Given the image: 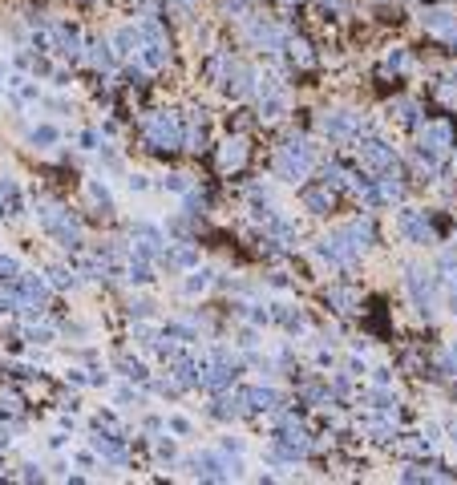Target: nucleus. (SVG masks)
<instances>
[{"label":"nucleus","mask_w":457,"mask_h":485,"mask_svg":"<svg viewBox=\"0 0 457 485\" xmlns=\"http://www.w3.org/2000/svg\"><path fill=\"white\" fill-rule=\"evenodd\" d=\"M312 166H316V146H312V142H304V137H287L284 146L275 150V162H272L275 178H284V182H299V178H308Z\"/></svg>","instance_id":"nucleus-1"},{"label":"nucleus","mask_w":457,"mask_h":485,"mask_svg":"<svg viewBox=\"0 0 457 485\" xmlns=\"http://www.w3.org/2000/svg\"><path fill=\"white\" fill-rule=\"evenodd\" d=\"M405 291H409V299H413V308H417L421 315H433V311H437V283H433V275L425 271V267H409L405 271Z\"/></svg>","instance_id":"nucleus-4"},{"label":"nucleus","mask_w":457,"mask_h":485,"mask_svg":"<svg viewBox=\"0 0 457 485\" xmlns=\"http://www.w3.org/2000/svg\"><path fill=\"white\" fill-rule=\"evenodd\" d=\"M162 263H166L170 271H186V267H195V263H198V251L190 247V243H174V251L166 247V255H162Z\"/></svg>","instance_id":"nucleus-14"},{"label":"nucleus","mask_w":457,"mask_h":485,"mask_svg":"<svg viewBox=\"0 0 457 485\" xmlns=\"http://www.w3.org/2000/svg\"><path fill=\"white\" fill-rule=\"evenodd\" d=\"M170 4H174V9H183V13H190V9H195L198 0H170Z\"/></svg>","instance_id":"nucleus-38"},{"label":"nucleus","mask_w":457,"mask_h":485,"mask_svg":"<svg viewBox=\"0 0 457 485\" xmlns=\"http://www.w3.org/2000/svg\"><path fill=\"white\" fill-rule=\"evenodd\" d=\"M356 154L360 162L369 166V170H384V174H393V166H396V154L389 142H376V137H360L356 142Z\"/></svg>","instance_id":"nucleus-6"},{"label":"nucleus","mask_w":457,"mask_h":485,"mask_svg":"<svg viewBox=\"0 0 457 485\" xmlns=\"http://www.w3.org/2000/svg\"><path fill=\"white\" fill-rule=\"evenodd\" d=\"M287 53H292V61H296V65H312V61H316L304 41H287Z\"/></svg>","instance_id":"nucleus-26"},{"label":"nucleus","mask_w":457,"mask_h":485,"mask_svg":"<svg viewBox=\"0 0 457 485\" xmlns=\"http://www.w3.org/2000/svg\"><path fill=\"white\" fill-rule=\"evenodd\" d=\"M25 336L33 340V344H49V340H53V332H49V328H37V323H33V328H29Z\"/></svg>","instance_id":"nucleus-33"},{"label":"nucleus","mask_w":457,"mask_h":485,"mask_svg":"<svg viewBox=\"0 0 457 485\" xmlns=\"http://www.w3.org/2000/svg\"><path fill=\"white\" fill-rule=\"evenodd\" d=\"M53 287H73L77 279H73V271H65V267H53Z\"/></svg>","instance_id":"nucleus-30"},{"label":"nucleus","mask_w":457,"mask_h":485,"mask_svg":"<svg viewBox=\"0 0 457 485\" xmlns=\"http://www.w3.org/2000/svg\"><path fill=\"white\" fill-rule=\"evenodd\" d=\"M396 231H401L405 243H417V247L433 243V226H429V219H425V211H413V207H405V211L396 214Z\"/></svg>","instance_id":"nucleus-5"},{"label":"nucleus","mask_w":457,"mask_h":485,"mask_svg":"<svg viewBox=\"0 0 457 485\" xmlns=\"http://www.w3.org/2000/svg\"><path fill=\"white\" fill-rule=\"evenodd\" d=\"M142 49V33H138V25H125L113 33V53L118 57H134V53Z\"/></svg>","instance_id":"nucleus-15"},{"label":"nucleus","mask_w":457,"mask_h":485,"mask_svg":"<svg viewBox=\"0 0 457 485\" xmlns=\"http://www.w3.org/2000/svg\"><path fill=\"white\" fill-rule=\"evenodd\" d=\"M166 190H178V194H186V190H190V178H186V174H170V178H166Z\"/></svg>","instance_id":"nucleus-32"},{"label":"nucleus","mask_w":457,"mask_h":485,"mask_svg":"<svg viewBox=\"0 0 457 485\" xmlns=\"http://www.w3.org/2000/svg\"><path fill=\"white\" fill-rule=\"evenodd\" d=\"M0 89H4V65H0Z\"/></svg>","instance_id":"nucleus-40"},{"label":"nucleus","mask_w":457,"mask_h":485,"mask_svg":"<svg viewBox=\"0 0 457 485\" xmlns=\"http://www.w3.org/2000/svg\"><path fill=\"white\" fill-rule=\"evenodd\" d=\"M86 190H89V202H93V207H101V214H110V211H113V194L106 190V182H98V178H89V182H86Z\"/></svg>","instance_id":"nucleus-22"},{"label":"nucleus","mask_w":457,"mask_h":485,"mask_svg":"<svg viewBox=\"0 0 457 485\" xmlns=\"http://www.w3.org/2000/svg\"><path fill=\"white\" fill-rule=\"evenodd\" d=\"M441 372L457 376V340H449V344H445V352H441Z\"/></svg>","instance_id":"nucleus-27"},{"label":"nucleus","mask_w":457,"mask_h":485,"mask_svg":"<svg viewBox=\"0 0 457 485\" xmlns=\"http://www.w3.org/2000/svg\"><path fill=\"white\" fill-rule=\"evenodd\" d=\"M166 424H170V433H178V437H186V433H190V421H186V417H170Z\"/></svg>","instance_id":"nucleus-36"},{"label":"nucleus","mask_w":457,"mask_h":485,"mask_svg":"<svg viewBox=\"0 0 457 485\" xmlns=\"http://www.w3.org/2000/svg\"><path fill=\"white\" fill-rule=\"evenodd\" d=\"M243 162H247V142H243V137H227L222 150H219V166L222 170H239Z\"/></svg>","instance_id":"nucleus-12"},{"label":"nucleus","mask_w":457,"mask_h":485,"mask_svg":"<svg viewBox=\"0 0 457 485\" xmlns=\"http://www.w3.org/2000/svg\"><path fill=\"white\" fill-rule=\"evenodd\" d=\"M239 392H243V409L247 412H272L275 405H279V392H275V388L255 385V388H239Z\"/></svg>","instance_id":"nucleus-11"},{"label":"nucleus","mask_w":457,"mask_h":485,"mask_svg":"<svg viewBox=\"0 0 457 485\" xmlns=\"http://www.w3.org/2000/svg\"><path fill=\"white\" fill-rule=\"evenodd\" d=\"M320 182H324V187H344L348 174L340 170V166H324V170H320Z\"/></svg>","instance_id":"nucleus-28"},{"label":"nucleus","mask_w":457,"mask_h":485,"mask_svg":"<svg viewBox=\"0 0 457 485\" xmlns=\"http://www.w3.org/2000/svg\"><path fill=\"white\" fill-rule=\"evenodd\" d=\"M150 311H154L150 299H130V315H150Z\"/></svg>","instance_id":"nucleus-34"},{"label":"nucleus","mask_w":457,"mask_h":485,"mask_svg":"<svg viewBox=\"0 0 457 485\" xmlns=\"http://www.w3.org/2000/svg\"><path fill=\"white\" fill-rule=\"evenodd\" d=\"M421 21H425V28H429V33H437V37H449V28L457 25V13H453V9H429Z\"/></svg>","instance_id":"nucleus-16"},{"label":"nucleus","mask_w":457,"mask_h":485,"mask_svg":"<svg viewBox=\"0 0 457 485\" xmlns=\"http://www.w3.org/2000/svg\"><path fill=\"white\" fill-rule=\"evenodd\" d=\"M146 187H150V182L142 174H130V190H146Z\"/></svg>","instance_id":"nucleus-37"},{"label":"nucleus","mask_w":457,"mask_h":485,"mask_svg":"<svg viewBox=\"0 0 457 485\" xmlns=\"http://www.w3.org/2000/svg\"><path fill=\"white\" fill-rule=\"evenodd\" d=\"M449 45H453V49H457V25L449 28Z\"/></svg>","instance_id":"nucleus-39"},{"label":"nucleus","mask_w":457,"mask_h":485,"mask_svg":"<svg viewBox=\"0 0 457 485\" xmlns=\"http://www.w3.org/2000/svg\"><path fill=\"white\" fill-rule=\"evenodd\" d=\"M57 137H61V134H57V130H53V125H37V130H33V134H29V142H33V146H41V150H45V146H53V142H57Z\"/></svg>","instance_id":"nucleus-24"},{"label":"nucleus","mask_w":457,"mask_h":485,"mask_svg":"<svg viewBox=\"0 0 457 485\" xmlns=\"http://www.w3.org/2000/svg\"><path fill=\"white\" fill-rule=\"evenodd\" d=\"M53 45H57V53L61 57H81V37H77V28L69 25H53Z\"/></svg>","instance_id":"nucleus-13"},{"label":"nucleus","mask_w":457,"mask_h":485,"mask_svg":"<svg viewBox=\"0 0 457 485\" xmlns=\"http://www.w3.org/2000/svg\"><path fill=\"white\" fill-rule=\"evenodd\" d=\"M449 146H453V130H449L445 122H433V125L421 130V146L417 150H425V154H433V158H445Z\"/></svg>","instance_id":"nucleus-10"},{"label":"nucleus","mask_w":457,"mask_h":485,"mask_svg":"<svg viewBox=\"0 0 457 485\" xmlns=\"http://www.w3.org/2000/svg\"><path fill=\"white\" fill-rule=\"evenodd\" d=\"M247 41L255 45V49H263V53H275L287 41V28L263 21V16H251V21H247Z\"/></svg>","instance_id":"nucleus-7"},{"label":"nucleus","mask_w":457,"mask_h":485,"mask_svg":"<svg viewBox=\"0 0 457 485\" xmlns=\"http://www.w3.org/2000/svg\"><path fill=\"white\" fill-rule=\"evenodd\" d=\"M389 69H409V53H405V49L389 53Z\"/></svg>","instance_id":"nucleus-35"},{"label":"nucleus","mask_w":457,"mask_h":485,"mask_svg":"<svg viewBox=\"0 0 457 485\" xmlns=\"http://www.w3.org/2000/svg\"><path fill=\"white\" fill-rule=\"evenodd\" d=\"M272 320H279V323L287 328V332H304V328H308V320H304V311H299V308H292V303H275Z\"/></svg>","instance_id":"nucleus-17"},{"label":"nucleus","mask_w":457,"mask_h":485,"mask_svg":"<svg viewBox=\"0 0 457 485\" xmlns=\"http://www.w3.org/2000/svg\"><path fill=\"white\" fill-rule=\"evenodd\" d=\"M210 287V271H195L186 279V296H198V291H207Z\"/></svg>","instance_id":"nucleus-29"},{"label":"nucleus","mask_w":457,"mask_h":485,"mask_svg":"<svg viewBox=\"0 0 457 485\" xmlns=\"http://www.w3.org/2000/svg\"><path fill=\"white\" fill-rule=\"evenodd\" d=\"M142 137L150 150H178L183 146V125L170 110H154L142 118Z\"/></svg>","instance_id":"nucleus-3"},{"label":"nucleus","mask_w":457,"mask_h":485,"mask_svg":"<svg viewBox=\"0 0 457 485\" xmlns=\"http://www.w3.org/2000/svg\"><path fill=\"white\" fill-rule=\"evenodd\" d=\"M113 41H89L86 45V61L93 65V69H110L113 65Z\"/></svg>","instance_id":"nucleus-18"},{"label":"nucleus","mask_w":457,"mask_h":485,"mask_svg":"<svg viewBox=\"0 0 457 485\" xmlns=\"http://www.w3.org/2000/svg\"><path fill=\"white\" fill-rule=\"evenodd\" d=\"M304 207H308L312 214H324L328 207H332V187H324L320 182V190H304Z\"/></svg>","instance_id":"nucleus-21"},{"label":"nucleus","mask_w":457,"mask_h":485,"mask_svg":"<svg viewBox=\"0 0 457 485\" xmlns=\"http://www.w3.org/2000/svg\"><path fill=\"white\" fill-rule=\"evenodd\" d=\"M93 449H98L106 461H122V457H125L122 437H113V433H98V437H93Z\"/></svg>","instance_id":"nucleus-19"},{"label":"nucleus","mask_w":457,"mask_h":485,"mask_svg":"<svg viewBox=\"0 0 457 485\" xmlns=\"http://www.w3.org/2000/svg\"><path fill=\"white\" fill-rule=\"evenodd\" d=\"M21 279V263L13 255H0V283H16Z\"/></svg>","instance_id":"nucleus-23"},{"label":"nucleus","mask_w":457,"mask_h":485,"mask_svg":"<svg viewBox=\"0 0 457 485\" xmlns=\"http://www.w3.org/2000/svg\"><path fill=\"white\" fill-rule=\"evenodd\" d=\"M37 223L41 231L49 239H57L61 247H81V226H77V219L65 207H57V202H37Z\"/></svg>","instance_id":"nucleus-2"},{"label":"nucleus","mask_w":457,"mask_h":485,"mask_svg":"<svg viewBox=\"0 0 457 485\" xmlns=\"http://www.w3.org/2000/svg\"><path fill=\"white\" fill-rule=\"evenodd\" d=\"M324 299H328V303H336V311H352V308H356V291H352V287H340V283L328 287V291H324Z\"/></svg>","instance_id":"nucleus-20"},{"label":"nucleus","mask_w":457,"mask_h":485,"mask_svg":"<svg viewBox=\"0 0 457 485\" xmlns=\"http://www.w3.org/2000/svg\"><path fill=\"white\" fill-rule=\"evenodd\" d=\"M4 202H16V182L13 178H0V207Z\"/></svg>","instance_id":"nucleus-31"},{"label":"nucleus","mask_w":457,"mask_h":485,"mask_svg":"<svg viewBox=\"0 0 457 485\" xmlns=\"http://www.w3.org/2000/svg\"><path fill=\"white\" fill-rule=\"evenodd\" d=\"M118 368H122V376H130V380H146V364H142V360L122 356V360H118Z\"/></svg>","instance_id":"nucleus-25"},{"label":"nucleus","mask_w":457,"mask_h":485,"mask_svg":"<svg viewBox=\"0 0 457 485\" xmlns=\"http://www.w3.org/2000/svg\"><path fill=\"white\" fill-rule=\"evenodd\" d=\"M360 113H352V110H332V113H324L320 118V134L324 137H332V142H340V137H352V134H360Z\"/></svg>","instance_id":"nucleus-8"},{"label":"nucleus","mask_w":457,"mask_h":485,"mask_svg":"<svg viewBox=\"0 0 457 485\" xmlns=\"http://www.w3.org/2000/svg\"><path fill=\"white\" fill-rule=\"evenodd\" d=\"M13 287H16V296H21V308H29V311H41L45 299H49V283L41 275H21Z\"/></svg>","instance_id":"nucleus-9"}]
</instances>
